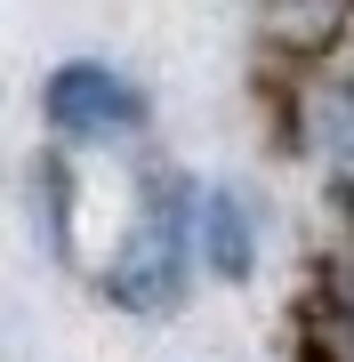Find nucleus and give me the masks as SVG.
<instances>
[{
	"label": "nucleus",
	"mask_w": 354,
	"mask_h": 362,
	"mask_svg": "<svg viewBox=\"0 0 354 362\" xmlns=\"http://www.w3.org/2000/svg\"><path fill=\"white\" fill-rule=\"evenodd\" d=\"M298 121H306V153L330 169L338 202L354 209V65H314L298 97Z\"/></svg>",
	"instance_id": "3"
},
{
	"label": "nucleus",
	"mask_w": 354,
	"mask_h": 362,
	"mask_svg": "<svg viewBox=\"0 0 354 362\" xmlns=\"http://www.w3.org/2000/svg\"><path fill=\"white\" fill-rule=\"evenodd\" d=\"M185 258H194V185L161 169V177H145L137 226H129V242H121L105 290L121 298V306H137V314L177 306V290H185Z\"/></svg>",
	"instance_id": "1"
},
{
	"label": "nucleus",
	"mask_w": 354,
	"mask_h": 362,
	"mask_svg": "<svg viewBox=\"0 0 354 362\" xmlns=\"http://www.w3.org/2000/svg\"><path fill=\"white\" fill-rule=\"evenodd\" d=\"M40 113H49L57 137L97 145V137H129V129H145V89H137L129 73L89 65V57H81V65H57V73H49Z\"/></svg>",
	"instance_id": "2"
},
{
	"label": "nucleus",
	"mask_w": 354,
	"mask_h": 362,
	"mask_svg": "<svg viewBox=\"0 0 354 362\" xmlns=\"http://www.w3.org/2000/svg\"><path fill=\"white\" fill-rule=\"evenodd\" d=\"M194 250L225 274V282H242V274L258 266V218H249V202L225 194V185L201 194V202H194Z\"/></svg>",
	"instance_id": "4"
},
{
	"label": "nucleus",
	"mask_w": 354,
	"mask_h": 362,
	"mask_svg": "<svg viewBox=\"0 0 354 362\" xmlns=\"http://www.w3.org/2000/svg\"><path fill=\"white\" fill-rule=\"evenodd\" d=\"M314 354L322 362H354V258H338L314 290Z\"/></svg>",
	"instance_id": "5"
}]
</instances>
